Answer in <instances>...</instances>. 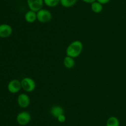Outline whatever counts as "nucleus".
Segmentation results:
<instances>
[{"label": "nucleus", "instance_id": "f257e3e1", "mask_svg": "<svg viewBox=\"0 0 126 126\" xmlns=\"http://www.w3.org/2000/svg\"><path fill=\"white\" fill-rule=\"evenodd\" d=\"M83 50V43L79 40H75L71 42L66 49V56L76 58L79 56Z\"/></svg>", "mask_w": 126, "mask_h": 126}, {"label": "nucleus", "instance_id": "f03ea898", "mask_svg": "<svg viewBox=\"0 0 126 126\" xmlns=\"http://www.w3.org/2000/svg\"><path fill=\"white\" fill-rule=\"evenodd\" d=\"M37 20L39 22L43 23H47L51 21L52 18V14L50 11L46 9H41L36 12Z\"/></svg>", "mask_w": 126, "mask_h": 126}, {"label": "nucleus", "instance_id": "7ed1b4c3", "mask_svg": "<svg viewBox=\"0 0 126 126\" xmlns=\"http://www.w3.org/2000/svg\"><path fill=\"white\" fill-rule=\"evenodd\" d=\"M22 88L26 92H32L36 88V82L32 78L25 77L21 80Z\"/></svg>", "mask_w": 126, "mask_h": 126}, {"label": "nucleus", "instance_id": "20e7f679", "mask_svg": "<svg viewBox=\"0 0 126 126\" xmlns=\"http://www.w3.org/2000/svg\"><path fill=\"white\" fill-rule=\"evenodd\" d=\"M32 119V116L28 111H22L17 114L16 121L20 126H27Z\"/></svg>", "mask_w": 126, "mask_h": 126}, {"label": "nucleus", "instance_id": "39448f33", "mask_svg": "<svg viewBox=\"0 0 126 126\" xmlns=\"http://www.w3.org/2000/svg\"><path fill=\"white\" fill-rule=\"evenodd\" d=\"M27 3L30 10L37 12L43 9L44 0H27Z\"/></svg>", "mask_w": 126, "mask_h": 126}, {"label": "nucleus", "instance_id": "423d86ee", "mask_svg": "<svg viewBox=\"0 0 126 126\" xmlns=\"http://www.w3.org/2000/svg\"><path fill=\"white\" fill-rule=\"evenodd\" d=\"M8 91L11 93H17L22 89L21 81L17 79H14L10 81L7 85Z\"/></svg>", "mask_w": 126, "mask_h": 126}, {"label": "nucleus", "instance_id": "0eeeda50", "mask_svg": "<svg viewBox=\"0 0 126 126\" xmlns=\"http://www.w3.org/2000/svg\"><path fill=\"white\" fill-rule=\"evenodd\" d=\"M17 103L22 108H27L30 104V98L27 94L21 93L17 98Z\"/></svg>", "mask_w": 126, "mask_h": 126}, {"label": "nucleus", "instance_id": "6e6552de", "mask_svg": "<svg viewBox=\"0 0 126 126\" xmlns=\"http://www.w3.org/2000/svg\"><path fill=\"white\" fill-rule=\"evenodd\" d=\"M12 28L11 25L6 23L0 25V37L2 38H7L12 33Z\"/></svg>", "mask_w": 126, "mask_h": 126}, {"label": "nucleus", "instance_id": "1a4fd4ad", "mask_svg": "<svg viewBox=\"0 0 126 126\" xmlns=\"http://www.w3.org/2000/svg\"><path fill=\"white\" fill-rule=\"evenodd\" d=\"M25 19L28 23H33L37 20L36 12L29 10L25 14Z\"/></svg>", "mask_w": 126, "mask_h": 126}, {"label": "nucleus", "instance_id": "9d476101", "mask_svg": "<svg viewBox=\"0 0 126 126\" xmlns=\"http://www.w3.org/2000/svg\"><path fill=\"white\" fill-rule=\"evenodd\" d=\"M50 114L53 117L57 119V117L61 114H64V110L62 106L59 105H55L52 107L50 109Z\"/></svg>", "mask_w": 126, "mask_h": 126}, {"label": "nucleus", "instance_id": "9b49d317", "mask_svg": "<svg viewBox=\"0 0 126 126\" xmlns=\"http://www.w3.org/2000/svg\"><path fill=\"white\" fill-rule=\"evenodd\" d=\"M63 65L66 69H71L75 67V61L74 58L66 56L63 59Z\"/></svg>", "mask_w": 126, "mask_h": 126}, {"label": "nucleus", "instance_id": "f8f14e48", "mask_svg": "<svg viewBox=\"0 0 126 126\" xmlns=\"http://www.w3.org/2000/svg\"><path fill=\"white\" fill-rule=\"evenodd\" d=\"M91 8L92 11H93L94 13L98 14L100 13L102 11H103V4L98 2V1H95L93 3L91 4Z\"/></svg>", "mask_w": 126, "mask_h": 126}, {"label": "nucleus", "instance_id": "ddd939ff", "mask_svg": "<svg viewBox=\"0 0 126 126\" xmlns=\"http://www.w3.org/2000/svg\"><path fill=\"white\" fill-rule=\"evenodd\" d=\"M106 126H120V122L118 117L111 116L107 120Z\"/></svg>", "mask_w": 126, "mask_h": 126}, {"label": "nucleus", "instance_id": "4468645a", "mask_svg": "<svg viewBox=\"0 0 126 126\" xmlns=\"http://www.w3.org/2000/svg\"><path fill=\"white\" fill-rule=\"evenodd\" d=\"M78 0H60V4L64 7H71L75 6Z\"/></svg>", "mask_w": 126, "mask_h": 126}, {"label": "nucleus", "instance_id": "2eb2a0df", "mask_svg": "<svg viewBox=\"0 0 126 126\" xmlns=\"http://www.w3.org/2000/svg\"><path fill=\"white\" fill-rule=\"evenodd\" d=\"M44 4L49 7H54L60 3V0H44Z\"/></svg>", "mask_w": 126, "mask_h": 126}, {"label": "nucleus", "instance_id": "dca6fc26", "mask_svg": "<svg viewBox=\"0 0 126 126\" xmlns=\"http://www.w3.org/2000/svg\"><path fill=\"white\" fill-rule=\"evenodd\" d=\"M57 120L59 122H60V123L65 122V121H66V116L64 115V114H61L60 116H59V117H57Z\"/></svg>", "mask_w": 126, "mask_h": 126}, {"label": "nucleus", "instance_id": "f3484780", "mask_svg": "<svg viewBox=\"0 0 126 126\" xmlns=\"http://www.w3.org/2000/svg\"><path fill=\"white\" fill-rule=\"evenodd\" d=\"M97 1H98V2L101 3L102 4L104 5L106 4H108V2H110L111 1V0H97Z\"/></svg>", "mask_w": 126, "mask_h": 126}, {"label": "nucleus", "instance_id": "a211bd4d", "mask_svg": "<svg viewBox=\"0 0 126 126\" xmlns=\"http://www.w3.org/2000/svg\"><path fill=\"white\" fill-rule=\"evenodd\" d=\"M83 2H86V3H87V4H92L94 2H95V1H96L97 0H82Z\"/></svg>", "mask_w": 126, "mask_h": 126}]
</instances>
